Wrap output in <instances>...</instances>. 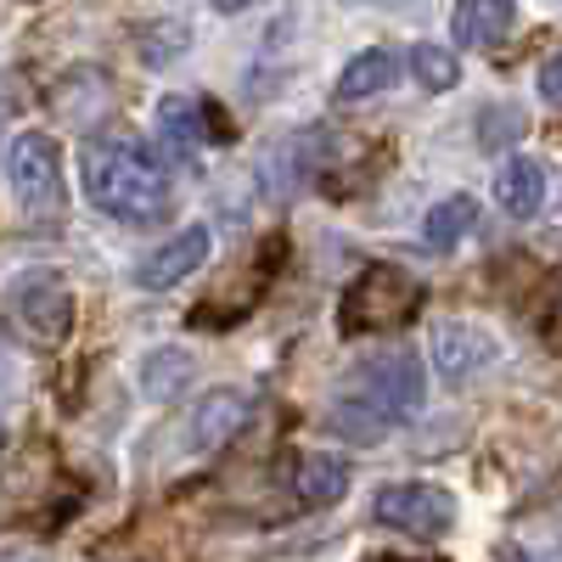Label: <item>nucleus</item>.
Segmentation results:
<instances>
[{
  "instance_id": "nucleus-1",
  "label": "nucleus",
  "mask_w": 562,
  "mask_h": 562,
  "mask_svg": "<svg viewBox=\"0 0 562 562\" xmlns=\"http://www.w3.org/2000/svg\"><path fill=\"white\" fill-rule=\"evenodd\" d=\"M79 186L108 220H124V225H158L169 214V203H175L169 169L140 147V140H119V135L85 140Z\"/></svg>"
},
{
  "instance_id": "nucleus-2",
  "label": "nucleus",
  "mask_w": 562,
  "mask_h": 562,
  "mask_svg": "<svg viewBox=\"0 0 562 562\" xmlns=\"http://www.w3.org/2000/svg\"><path fill=\"white\" fill-rule=\"evenodd\" d=\"M422 400H428V366L411 349H389L349 378V389L333 400L338 411H326V428L344 439H378L400 428V422H411Z\"/></svg>"
},
{
  "instance_id": "nucleus-3",
  "label": "nucleus",
  "mask_w": 562,
  "mask_h": 562,
  "mask_svg": "<svg viewBox=\"0 0 562 562\" xmlns=\"http://www.w3.org/2000/svg\"><path fill=\"white\" fill-rule=\"evenodd\" d=\"M371 518L394 535H416V540H439L456 529V495L434 479H394L371 495Z\"/></svg>"
},
{
  "instance_id": "nucleus-4",
  "label": "nucleus",
  "mask_w": 562,
  "mask_h": 562,
  "mask_svg": "<svg viewBox=\"0 0 562 562\" xmlns=\"http://www.w3.org/2000/svg\"><path fill=\"white\" fill-rule=\"evenodd\" d=\"M405 310H416V281L394 265H371L338 304V333H349V338L378 333V326L400 321Z\"/></svg>"
},
{
  "instance_id": "nucleus-5",
  "label": "nucleus",
  "mask_w": 562,
  "mask_h": 562,
  "mask_svg": "<svg viewBox=\"0 0 562 562\" xmlns=\"http://www.w3.org/2000/svg\"><path fill=\"white\" fill-rule=\"evenodd\" d=\"M428 360H434V378L445 389H467L501 360V338L479 321H439L428 338Z\"/></svg>"
},
{
  "instance_id": "nucleus-6",
  "label": "nucleus",
  "mask_w": 562,
  "mask_h": 562,
  "mask_svg": "<svg viewBox=\"0 0 562 562\" xmlns=\"http://www.w3.org/2000/svg\"><path fill=\"white\" fill-rule=\"evenodd\" d=\"M7 180L23 209H57L63 203V147L45 130L18 135L12 158H7Z\"/></svg>"
},
{
  "instance_id": "nucleus-7",
  "label": "nucleus",
  "mask_w": 562,
  "mask_h": 562,
  "mask_svg": "<svg viewBox=\"0 0 562 562\" xmlns=\"http://www.w3.org/2000/svg\"><path fill=\"white\" fill-rule=\"evenodd\" d=\"M209 254H214V231L209 225H180L175 237H164L158 248H147L135 259V281L147 293H169L186 276H198L209 265Z\"/></svg>"
},
{
  "instance_id": "nucleus-8",
  "label": "nucleus",
  "mask_w": 562,
  "mask_h": 562,
  "mask_svg": "<svg viewBox=\"0 0 562 562\" xmlns=\"http://www.w3.org/2000/svg\"><path fill=\"white\" fill-rule=\"evenodd\" d=\"M248 422H254V400L243 389H209L192 405V416H186V445H192L198 456H220Z\"/></svg>"
},
{
  "instance_id": "nucleus-9",
  "label": "nucleus",
  "mask_w": 562,
  "mask_h": 562,
  "mask_svg": "<svg viewBox=\"0 0 562 562\" xmlns=\"http://www.w3.org/2000/svg\"><path fill=\"white\" fill-rule=\"evenodd\" d=\"M12 304L23 315V326L40 338V344H57L68 326H74V293H68V281L63 276H29L12 288Z\"/></svg>"
},
{
  "instance_id": "nucleus-10",
  "label": "nucleus",
  "mask_w": 562,
  "mask_h": 562,
  "mask_svg": "<svg viewBox=\"0 0 562 562\" xmlns=\"http://www.w3.org/2000/svg\"><path fill=\"white\" fill-rule=\"evenodd\" d=\"M153 130H158L164 158H175V164H198L203 147H209V108L186 102V97H164L158 113H153Z\"/></svg>"
},
{
  "instance_id": "nucleus-11",
  "label": "nucleus",
  "mask_w": 562,
  "mask_h": 562,
  "mask_svg": "<svg viewBox=\"0 0 562 562\" xmlns=\"http://www.w3.org/2000/svg\"><path fill=\"white\" fill-rule=\"evenodd\" d=\"M349 484H355V467H349L344 456H333V450L299 456V467L288 473V495H293L299 506H338V501L349 495Z\"/></svg>"
},
{
  "instance_id": "nucleus-12",
  "label": "nucleus",
  "mask_w": 562,
  "mask_h": 562,
  "mask_svg": "<svg viewBox=\"0 0 562 562\" xmlns=\"http://www.w3.org/2000/svg\"><path fill=\"white\" fill-rule=\"evenodd\" d=\"M490 192H495L501 214H512V220H535V214L546 209V164L529 158V153L501 158V169H495V180H490Z\"/></svg>"
},
{
  "instance_id": "nucleus-13",
  "label": "nucleus",
  "mask_w": 562,
  "mask_h": 562,
  "mask_svg": "<svg viewBox=\"0 0 562 562\" xmlns=\"http://www.w3.org/2000/svg\"><path fill=\"white\" fill-rule=\"evenodd\" d=\"M394 79H400V57L389 52V45H366V52H355L338 68L333 97L338 102H371V97H383V90H394Z\"/></svg>"
},
{
  "instance_id": "nucleus-14",
  "label": "nucleus",
  "mask_w": 562,
  "mask_h": 562,
  "mask_svg": "<svg viewBox=\"0 0 562 562\" xmlns=\"http://www.w3.org/2000/svg\"><path fill=\"white\" fill-rule=\"evenodd\" d=\"M512 23H518V12H512L506 0H461V7L450 12V34H456V45H467V52L501 45L512 34Z\"/></svg>"
},
{
  "instance_id": "nucleus-15",
  "label": "nucleus",
  "mask_w": 562,
  "mask_h": 562,
  "mask_svg": "<svg viewBox=\"0 0 562 562\" xmlns=\"http://www.w3.org/2000/svg\"><path fill=\"white\" fill-rule=\"evenodd\" d=\"M479 225H484V214H479L473 198H445L422 214V243L434 254H456L467 237H479Z\"/></svg>"
},
{
  "instance_id": "nucleus-16",
  "label": "nucleus",
  "mask_w": 562,
  "mask_h": 562,
  "mask_svg": "<svg viewBox=\"0 0 562 562\" xmlns=\"http://www.w3.org/2000/svg\"><path fill=\"white\" fill-rule=\"evenodd\" d=\"M186 383H192V355L186 349H147L140 355V394L147 400H175Z\"/></svg>"
},
{
  "instance_id": "nucleus-17",
  "label": "nucleus",
  "mask_w": 562,
  "mask_h": 562,
  "mask_svg": "<svg viewBox=\"0 0 562 562\" xmlns=\"http://www.w3.org/2000/svg\"><path fill=\"white\" fill-rule=\"evenodd\" d=\"M135 40H140V63H147V68H169V63L186 57V45H192V29H186L180 18H153V23H140V29H135Z\"/></svg>"
},
{
  "instance_id": "nucleus-18",
  "label": "nucleus",
  "mask_w": 562,
  "mask_h": 562,
  "mask_svg": "<svg viewBox=\"0 0 562 562\" xmlns=\"http://www.w3.org/2000/svg\"><path fill=\"white\" fill-rule=\"evenodd\" d=\"M411 74L422 90H434V97H445V90L461 85V57L450 52V45H434V40H422L411 45Z\"/></svg>"
},
{
  "instance_id": "nucleus-19",
  "label": "nucleus",
  "mask_w": 562,
  "mask_h": 562,
  "mask_svg": "<svg viewBox=\"0 0 562 562\" xmlns=\"http://www.w3.org/2000/svg\"><path fill=\"white\" fill-rule=\"evenodd\" d=\"M540 97H546V102H557V57H546V63H540Z\"/></svg>"
},
{
  "instance_id": "nucleus-20",
  "label": "nucleus",
  "mask_w": 562,
  "mask_h": 562,
  "mask_svg": "<svg viewBox=\"0 0 562 562\" xmlns=\"http://www.w3.org/2000/svg\"><path fill=\"white\" fill-rule=\"evenodd\" d=\"M0 562H52V557L34 551V546H7V551H0Z\"/></svg>"
},
{
  "instance_id": "nucleus-21",
  "label": "nucleus",
  "mask_w": 562,
  "mask_h": 562,
  "mask_svg": "<svg viewBox=\"0 0 562 562\" xmlns=\"http://www.w3.org/2000/svg\"><path fill=\"white\" fill-rule=\"evenodd\" d=\"M0 349H7V333H0Z\"/></svg>"
},
{
  "instance_id": "nucleus-22",
  "label": "nucleus",
  "mask_w": 562,
  "mask_h": 562,
  "mask_svg": "<svg viewBox=\"0 0 562 562\" xmlns=\"http://www.w3.org/2000/svg\"><path fill=\"white\" fill-rule=\"evenodd\" d=\"M0 439H7V428H0Z\"/></svg>"
}]
</instances>
